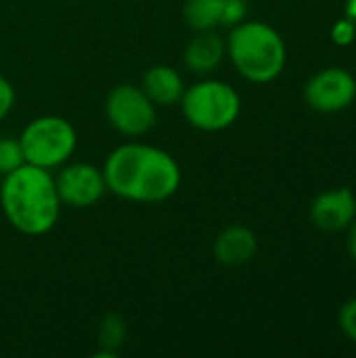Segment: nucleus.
Returning <instances> with one entry per match:
<instances>
[{
  "instance_id": "f257e3e1",
  "label": "nucleus",
  "mask_w": 356,
  "mask_h": 358,
  "mask_svg": "<svg viewBox=\"0 0 356 358\" xmlns=\"http://www.w3.org/2000/svg\"><path fill=\"white\" fill-rule=\"evenodd\" d=\"M101 170L107 193L132 203L168 201L183 182L180 164L172 153L138 141L115 147Z\"/></svg>"
},
{
  "instance_id": "f03ea898",
  "label": "nucleus",
  "mask_w": 356,
  "mask_h": 358,
  "mask_svg": "<svg viewBox=\"0 0 356 358\" xmlns=\"http://www.w3.org/2000/svg\"><path fill=\"white\" fill-rule=\"evenodd\" d=\"M0 208L6 222L25 237L50 233L61 216V199L55 174L31 164H23L0 182Z\"/></svg>"
},
{
  "instance_id": "7ed1b4c3",
  "label": "nucleus",
  "mask_w": 356,
  "mask_h": 358,
  "mask_svg": "<svg viewBox=\"0 0 356 358\" xmlns=\"http://www.w3.org/2000/svg\"><path fill=\"white\" fill-rule=\"evenodd\" d=\"M227 57L237 73L252 84L275 82L287 63V48L281 34L264 21H241L231 27Z\"/></svg>"
},
{
  "instance_id": "20e7f679",
  "label": "nucleus",
  "mask_w": 356,
  "mask_h": 358,
  "mask_svg": "<svg viewBox=\"0 0 356 358\" xmlns=\"http://www.w3.org/2000/svg\"><path fill=\"white\" fill-rule=\"evenodd\" d=\"M178 105L187 124L201 132H222L241 113L239 92L229 82L216 78H201L187 86Z\"/></svg>"
},
{
  "instance_id": "39448f33",
  "label": "nucleus",
  "mask_w": 356,
  "mask_h": 358,
  "mask_svg": "<svg viewBox=\"0 0 356 358\" xmlns=\"http://www.w3.org/2000/svg\"><path fill=\"white\" fill-rule=\"evenodd\" d=\"M25 164L42 170H59L78 149V132L73 124L61 115H40L25 124L19 134Z\"/></svg>"
},
{
  "instance_id": "423d86ee",
  "label": "nucleus",
  "mask_w": 356,
  "mask_h": 358,
  "mask_svg": "<svg viewBox=\"0 0 356 358\" xmlns=\"http://www.w3.org/2000/svg\"><path fill=\"white\" fill-rule=\"evenodd\" d=\"M105 117L118 134L141 138L155 128L157 105L145 94L141 84H118L105 99Z\"/></svg>"
},
{
  "instance_id": "0eeeda50",
  "label": "nucleus",
  "mask_w": 356,
  "mask_h": 358,
  "mask_svg": "<svg viewBox=\"0 0 356 358\" xmlns=\"http://www.w3.org/2000/svg\"><path fill=\"white\" fill-rule=\"evenodd\" d=\"M57 193L63 206L86 210L107 195L103 170L86 162H67L55 174Z\"/></svg>"
},
{
  "instance_id": "6e6552de",
  "label": "nucleus",
  "mask_w": 356,
  "mask_h": 358,
  "mask_svg": "<svg viewBox=\"0 0 356 358\" xmlns=\"http://www.w3.org/2000/svg\"><path fill=\"white\" fill-rule=\"evenodd\" d=\"M356 99V80L348 69L327 67L317 71L304 86V101L319 113H338Z\"/></svg>"
},
{
  "instance_id": "1a4fd4ad",
  "label": "nucleus",
  "mask_w": 356,
  "mask_h": 358,
  "mask_svg": "<svg viewBox=\"0 0 356 358\" xmlns=\"http://www.w3.org/2000/svg\"><path fill=\"white\" fill-rule=\"evenodd\" d=\"M356 218V197L353 189L340 187L319 193L311 203V220L325 233L346 231Z\"/></svg>"
},
{
  "instance_id": "9d476101",
  "label": "nucleus",
  "mask_w": 356,
  "mask_h": 358,
  "mask_svg": "<svg viewBox=\"0 0 356 358\" xmlns=\"http://www.w3.org/2000/svg\"><path fill=\"white\" fill-rule=\"evenodd\" d=\"M212 254L222 266H243L258 254V237L245 224H229L216 235Z\"/></svg>"
},
{
  "instance_id": "9b49d317",
  "label": "nucleus",
  "mask_w": 356,
  "mask_h": 358,
  "mask_svg": "<svg viewBox=\"0 0 356 358\" xmlns=\"http://www.w3.org/2000/svg\"><path fill=\"white\" fill-rule=\"evenodd\" d=\"M227 59V40L216 31H195L183 48V63L195 76H208Z\"/></svg>"
},
{
  "instance_id": "f8f14e48",
  "label": "nucleus",
  "mask_w": 356,
  "mask_h": 358,
  "mask_svg": "<svg viewBox=\"0 0 356 358\" xmlns=\"http://www.w3.org/2000/svg\"><path fill=\"white\" fill-rule=\"evenodd\" d=\"M141 88L157 107H170V105L180 103L187 84L178 69L159 63V65L145 69L141 78Z\"/></svg>"
},
{
  "instance_id": "ddd939ff",
  "label": "nucleus",
  "mask_w": 356,
  "mask_h": 358,
  "mask_svg": "<svg viewBox=\"0 0 356 358\" xmlns=\"http://www.w3.org/2000/svg\"><path fill=\"white\" fill-rule=\"evenodd\" d=\"M225 0H185L183 17L193 31H208L220 27Z\"/></svg>"
},
{
  "instance_id": "4468645a",
  "label": "nucleus",
  "mask_w": 356,
  "mask_h": 358,
  "mask_svg": "<svg viewBox=\"0 0 356 358\" xmlns=\"http://www.w3.org/2000/svg\"><path fill=\"white\" fill-rule=\"evenodd\" d=\"M126 321L120 315H105L99 325V344L103 350L97 352V357H115L122 344L126 342Z\"/></svg>"
},
{
  "instance_id": "2eb2a0df",
  "label": "nucleus",
  "mask_w": 356,
  "mask_h": 358,
  "mask_svg": "<svg viewBox=\"0 0 356 358\" xmlns=\"http://www.w3.org/2000/svg\"><path fill=\"white\" fill-rule=\"evenodd\" d=\"M25 164L19 136H0V176L10 174Z\"/></svg>"
},
{
  "instance_id": "dca6fc26",
  "label": "nucleus",
  "mask_w": 356,
  "mask_h": 358,
  "mask_svg": "<svg viewBox=\"0 0 356 358\" xmlns=\"http://www.w3.org/2000/svg\"><path fill=\"white\" fill-rule=\"evenodd\" d=\"M245 17H248V4H245V0H225L222 2L220 25L233 27V25L245 21Z\"/></svg>"
},
{
  "instance_id": "f3484780",
  "label": "nucleus",
  "mask_w": 356,
  "mask_h": 358,
  "mask_svg": "<svg viewBox=\"0 0 356 358\" xmlns=\"http://www.w3.org/2000/svg\"><path fill=\"white\" fill-rule=\"evenodd\" d=\"M338 325L342 334L356 344V298L348 300L338 313Z\"/></svg>"
},
{
  "instance_id": "a211bd4d",
  "label": "nucleus",
  "mask_w": 356,
  "mask_h": 358,
  "mask_svg": "<svg viewBox=\"0 0 356 358\" xmlns=\"http://www.w3.org/2000/svg\"><path fill=\"white\" fill-rule=\"evenodd\" d=\"M329 36H332L334 44H338V46H350L356 40V25L348 19V17L338 19V21L334 23Z\"/></svg>"
},
{
  "instance_id": "6ab92c4d",
  "label": "nucleus",
  "mask_w": 356,
  "mask_h": 358,
  "mask_svg": "<svg viewBox=\"0 0 356 358\" xmlns=\"http://www.w3.org/2000/svg\"><path fill=\"white\" fill-rule=\"evenodd\" d=\"M15 101H17V92H15L13 82L0 73V122L6 120V115L13 111Z\"/></svg>"
},
{
  "instance_id": "aec40b11",
  "label": "nucleus",
  "mask_w": 356,
  "mask_h": 358,
  "mask_svg": "<svg viewBox=\"0 0 356 358\" xmlns=\"http://www.w3.org/2000/svg\"><path fill=\"white\" fill-rule=\"evenodd\" d=\"M348 252L355 258L356 262V218L353 220V224L348 227Z\"/></svg>"
},
{
  "instance_id": "412c9836",
  "label": "nucleus",
  "mask_w": 356,
  "mask_h": 358,
  "mask_svg": "<svg viewBox=\"0 0 356 358\" xmlns=\"http://www.w3.org/2000/svg\"><path fill=\"white\" fill-rule=\"evenodd\" d=\"M344 13H346V17L353 21L356 25V0H346V4H344Z\"/></svg>"
}]
</instances>
